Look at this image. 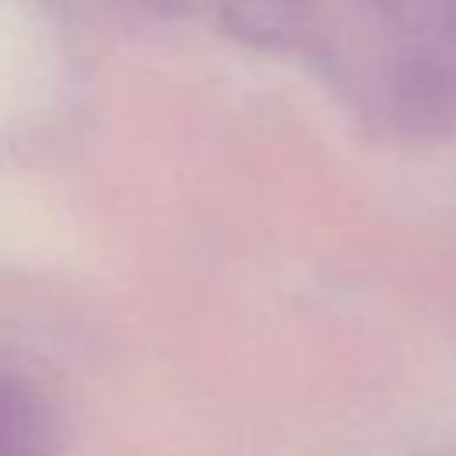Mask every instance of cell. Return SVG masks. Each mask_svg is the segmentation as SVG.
<instances>
[{
    "mask_svg": "<svg viewBox=\"0 0 456 456\" xmlns=\"http://www.w3.org/2000/svg\"><path fill=\"white\" fill-rule=\"evenodd\" d=\"M61 417L53 403L18 378H0V456H57Z\"/></svg>",
    "mask_w": 456,
    "mask_h": 456,
    "instance_id": "obj_1",
    "label": "cell"
},
{
    "mask_svg": "<svg viewBox=\"0 0 456 456\" xmlns=\"http://www.w3.org/2000/svg\"><path fill=\"white\" fill-rule=\"evenodd\" d=\"M135 4H146V7H171L175 0H135Z\"/></svg>",
    "mask_w": 456,
    "mask_h": 456,
    "instance_id": "obj_2",
    "label": "cell"
}]
</instances>
